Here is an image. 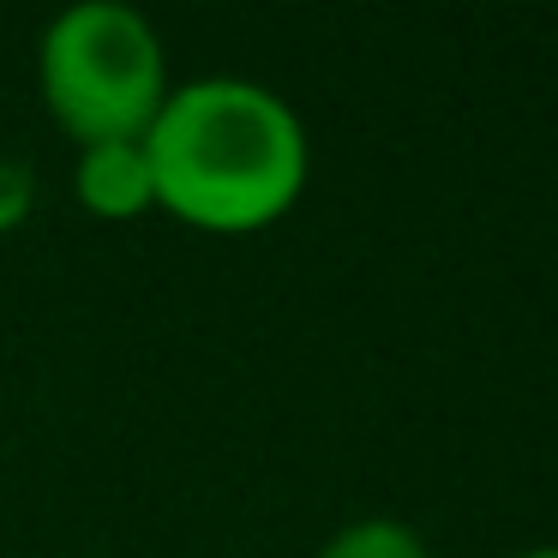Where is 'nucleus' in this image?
I'll return each instance as SVG.
<instances>
[{"mask_svg": "<svg viewBox=\"0 0 558 558\" xmlns=\"http://www.w3.org/2000/svg\"><path fill=\"white\" fill-rule=\"evenodd\" d=\"M318 558H433L402 517H354L318 546Z\"/></svg>", "mask_w": 558, "mask_h": 558, "instance_id": "nucleus-4", "label": "nucleus"}, {"mask_svg": "<svg viewBox=\"0 0 558 558\" xmlns=\"http://www.w3.org/2000/svg\"><path fill=\"white\" fill-rule=\"evenodd\" d=\"M73 193L90 217L102 222H133L145 210H157V186H150V162L138 138L121 145H85L73 169Z\"/></svg>", "mask_w": 558, "mask_h": 558, "instance_id": "nucleus-3", "label": "nucleus"}, {"mask_svg": "<svg viewBox=\"0 0 558 558\" xmlns=\"http://www.w3.org/2000/svg\"><path fill=\"white\" fill-rule=\"evenodd\" d=\"M37 85L49 121L85 150L145 138L174 78L169 49L145 13H133L121 0H85V7H66L49 19Z\"/></svg>", "mask_w": 558, "mask_h": 558, "instance_id": "nucleus-2", "label": "nucleus"}, {"mask_svg": "<svg viewBox=\"0 0 558 558\" xmlns=\"http://www.w3.org/2000/svg\"><path fill=\"white\" fill-rule=\"evenodd\" d=\"M517 558H558V546H529V553H517Z\"/></svg>", "mask_w": 558, "mask_h": 558, "instance_id": "nucleus-5", "label": "nucleus"}, {"mask_svg": "<svg viewBox=\"0 0 558 558\" xmlns=\"http://www.w3.org/2000/svg\"><path fill=\"white\" fill-rule=\"evenodd\" d=\"M157 186V210L198 234H258L301 205L313 145L289 97L258 78L174 85L138 138Z\"/></svg>", "mask_w": 558, "mask_h": 558, "instance_id": "nucleus-1", "label": "nucleus"}]
</instances>
